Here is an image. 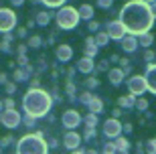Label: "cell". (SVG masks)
Returning a JSON list of instances; mask_svg holds the SVG:
<instances>
[{
	"label": "cell",
	"mask_w": 156,
	"mask_h": 154,
	"mask_svg": "<svg viewBox=\"0 0 156 154\" xmlns=\"http://www.w3.org/2000/svg\"><path fill=\"white\" fill-rule=\"evenodd\" d=\"M65 144H67L69 148L77 146V144H79V136H77V134H73V132H71V134H67V136H65Z\"/></svg>",
	"instance_id": "obj_17"
},
{
	"label": "cell",
	"mask_w": 156,
	"mask_h": 154,
	"mask_svg": "<svg viewBox=\"0 0 156 154\" xmlns=\"http://www.w3.org/2000/svg\"><path fill=\"white\" fill-rule=\"evenodd\" d=\"M120 23L132 34L148 33L152 23H154L152 12H150V4H146L142 0H130L120 10Z\"/></svg>",
	"instance_id": "obj_1"
},
{
	"label": "cell",
	"mask_w": 156,
	"mask_h": 154,
	"mask_svg": "<svg viewBox=\"0 0 156 154\" xmlns=\"http://www.w3.org/2000/svg\"><path fill=\"white\" fill-rule=\"evenodd\" d=\"M14 24H16V14L10 8H0V30L8 33L10 29H14Z\"/></svg>",
	"instance_id": "obj_5"
},
{
	"label": "cell",
	"mask_w": 156,
	"mask_h": 154,
	"mask_svg": "<svg viewBox=\"0 0 156 154\" xmlns=\"http://www.w3.org/2000/svg\"><path fill=\"white\" fill-rule=\"evenodd\" d=\"M18 154H45V144L37 134L24 136L18 144Z\"/></svg>",
	"instance_id": "obj_4"
},
{
	"label": "cell",
	"mask_w": 156,
	"mask_h": 154,
	"mask_svg": "<svg viewBox=\"0 0 156 154\" xmlns=\"http://www.w3.org/2000/svg\"><path fill=\"white\" fill-rule=\"evenodd\" d=\"M128 87H130V91L134 93V95H140V93H144L148 87H146V79L144 77H140V75H136V77H130V81H128Z\"/></svg>",
	"instance_id": "obj_7"
},
{
	"label": "cell",
	"mask_w": 156,
	"mask_h": 154,
	"mask_svg": "<svg viewBox=\"0 0 156 154\" xmlns=\"http://www.w3.org/2000/svg\"><path fill=\"white\" fill-rule=\"evenodd\" d=\"M108 37H110V39H124V37H126V29H124V24L120 23V20H110V23H108Z\"/></svg>",
	"instance_id": "obj_6"
},
{
	"label": "cell",
	"mask_w": 156,
	"mask_h": 154,
	"mask_svg": "<svg viewBox=\"0 0 156 154\" xmlns=\"http://www.w3.org/2000/svg\"><path fill=\"white\" fill-rule=\"evenodd\" d=\"M79 122H81V118H79V114H77L75 109H69V112L63 114V124L67 126V128H75Z\"/></svg>",
	"instance_id": "obj_10"
},
{
	"label": "cell",
	"mask_w": 156,
	"mask_h": 154,
	"mask_svg": "<svg viewBox=\"0 0 156 154\" xmlns=\"http://www.w3.org/2000/svg\"><path fill=\"white\" fill-rule=\"evenodd\" d=\"M77 69H79V71H83V73H89V71H93V61L89 57L81 59V61L77 63Z\"/></svg>",
	"instance_id": "obj_14"
},
{
	"label": "cell",
	"mask_w": 156,
	"mask_h": 154,
	"mask_svg": "<svg viewBox=\"0 0 156 154\" xmlns=\"http://www.w3.org/2000/svg\"><path fill=\"white\" fill-rule=\"evenodd\" d=\"M138 43L142 47H150L152 45V34L150 33H142V34H140V39H138Z\"/></svg>",
	"instance_id": "obj_18"
},
{
	"label": "cell",
	"mask_w": 156,
	"mask_h": 154,
	"mask_svg": "<svg viewBox=\"0 0 156 154\" xmlns=\"http://www.w3.org/2000/svg\"><path fill=\"white\" fill-rule=\"evenodd\" d=\"M45 6H49V8H59V6H63L67 0H41Z\"/></svg>",
	"instance_id": "obj_20"
},
{
	"label": "cell",
	"mask_w": 156,
	"mask_h": 154,
	"mask_svg": "<svg viewBox=\"0 0 156 154\" xmlns=\"http://www.w3.org/2000/svg\"><path fill=\"white\" fill-rule=\"evenodd\" d=\"M98 29H99V24L95 23V20H91V23H89V30H93V33H95Z\"/></svg>",
	"instance_id": "obj_28"
},
{
	"label": "cell",
	"mask_w": 156,
	"mask_h": 154,
	"mask_svg": "<svg viewBox=\"0 0 156 154\" xmlns=\"http://www.w3.org/2000/svg\"><path fill=\"white\" fill-rule=\"evenodd\" d=\"M41 45V39L39 37H33V39H30V47H39Z\"/></svg>",
	"instance_id": "obj_27"
},
{
	"label": "cell",
	"mask_w": 156,
	"mask_h": 154,
	"mask_svg": "<svg viewBox=\"0 0 156 154\" xmlns=\"http://www.w3.org/2000/svg\"><path fill=\"white\" fill-rule=\"evenodd\" d=\"M51 108V97L47 95L45 91L41 89H30L27 95H24V112L30 116V118H41L45 116Z\"/></svg>",
	"instance_id": "obj_2"
},
{
	"label": "cell",
	"mask_w": 156,
	"mask_h": 154,
	"mask_svg": "<svg viewBox=\"0 0 156 154\" xmlns=\"http://www.w3.org/2000/svg\"><path fill=\"white\" fill-rule=\"evenodd\" d=\"M150 12H152V18H156V2L150 4Z\"/></svg>",
	"instance_id": "obj_29"
},
{
	"label": "cell",
	"mask_w": 156,
	"mask_h": 154,
	"mask_svg": "<svg viewBox=\"0 0 156 154\" xmlns=\"http://www.w3.org/2000/svg\"><path fill=\"white\" fill-rule=\"evenodd\" d=\"M87 85H89V87H95V85H98V81H95V79H87Z\"/></svg>",
	"instance_id": "obj_33"
},
{
	"label": "cell",
	"mask_w": 156,
	"mask_h": 154,
	"mask_svg": "<svg viewBox=\"0 0 156 154\" xmlns=\"http://www.w3.org/2000/svg\"><path fill=\"white\" fill-rule=\"evenodd\" d=\"M122 79H124V71H120V69H112L110 71V81L114 85H120Z\"/></svg>",
	"instance_id": "obj_16"
},
{
	"label": "cell",
	"mask_w": 156,
	"mask_h": 154,
	"mask_svg": "<svg viewBox=\"0 0 156 154\" xmlns=\"http://www.w3.org/2000/svg\"><path fill=\"white\" fill-rule=\"evenodd\" d=\"M144 59H146V61H148V63H150L152 59H154V53H150V51H148V53H146V55H144Z\"/></svg>",
	"instance_id": "obj_31"
},
{
	"label": "cell",
	"mask_w": 156,
	"mask_h": 154,
	"mask_svg": "<svg viewBox=\"0 0 156 154\" xmlns=\"http://www.w3.org/2000/svg\"><path fill=\"white\" fill-rule=\"evenodd\" d=\"M134 106H136L138 109H142V112H144V109L148 108V102H146V99H138V102L134 103Z\"/></svg>",
	"instance_id": "obj_26"
},
{
	"label": "cell",
	"mask_w": 156,
	"mask_h": 154,
	"mask_svg": "<svg viewBox=\"0 0 156 154\" xmlns=\"http://www.w3.org/2000/svg\"><path fill=\"white\" fill-rule=\"evenodd\" d=\"M87 124H89V126H93V124H95V116H87Z\"/></svg>",
	"instance_id": "obj_30"
},
{
	"label": "cell",
	"mask_w": 156,
	"mask_h": 154,
	"mask_svg": "<svg viewBox=\"0 0 156 154\" xmlns=\"http://www.w3.org/2000/svg\"><path fill=\"white\" fill-rule=\"evenodd\" d=\"M85 51H87V57L91 59L93 55H95V51H98V45H95V41H87V45H85Z\"/></svg>",
	"instance_id": "obj_19"
},
{
	"label": "cell",
	"mask_w": 156,
	"mask_h": 154,
	"mask_svg": "<svg viewBox=\"0 0 156 154\" xmlns=\"http://www.w3.org/2000/svg\"><path fill=\"white\" fill-rule=\"evenodd\" d=\"M108 41H110V37L105 33H98V37H95V45H108Z\"/></svg>",
	"instance_id": "obj_23"
},
{
	"label": "cell",
	"mask_w": 156,
	"mask_h": 154,
	"mask_svg": "<svg viewBox=\"0 0 156 154\" xmlns=\"http://www.w3.org/2000/svg\"><path fill=\"white\" fill-rule=\"evenodd\" d=\"M144 79H146V87H148L152 93H156V65H148Z\"/></svg>",
	"instance_id": "obj_9"
},
{
	"label": "cell",
	"mask_w": 156,
	"mask_h": 154,
	"mask_svg": "<svg viewBox=\"0 0 156 154\" xmlns=\"http://www.w3.org/2000/svg\"><path fill=\"white\" fill-rule=\"evenodd\" d=\"M55 18H57V24L61 29H75L81 20L77 8H73V6H61Z\"/></svg>",
	"instance_id": "obj_3"
},
{
	"label": "cell",
	"mask_w": 156,
	"mask_h": 154,
	"mask_svg": "<svg viewBox=\"0 0 156 154\" xmlns=\"http://www.w3.org/2000/svg\"><path fill=\"white\" fill-rule=\"evenodd\" d=\"M6 89H8V93H12L14 91V85H12V83H6Z\"/></svg>",
	"instance_id": "obj_34"
},
{
	"label": "cell",
	"mask_w": 156,
	"mask_h": 154,
	"mask_svg": "<svg viewBox=\"0 0 156 154\" xmlns=\"http://www.w3.org/2000/svg\"><path fill=\"white\" fill-rule=\"evenodd\" d=\"M89 108H91V112H93V114H95V112H99V109H101V108H104V103H101V102H99V99H98V97H93V99H91V102H89Z\"/></svg>",
	"instance_id": "obj_21"
},
{
	"label": "cell",
	"mask_w": 156,
	"mask_h": 154,
	"mask_svg": "<svg viewBox=\"0 0 156 154\" xmlns=\"http://www.w3.org/2000/svg\"><path fill=\"white\" fill-rule=\"evenodd\" d=\"M122 47H124V51H126V53H132V51H136L138 41H136V37H132V34H126V37L122 39Z\"/></svg>",
	"instance_id": "obj_11"
},
{
	"label": "cell",
	"mask_w": 156,
	"mask_h": 154,
	"mask_svg": "<svg viewBox=\"0 0 156 154\" xmlns=\"http://www.w3.org/2000/svg\"><path fill=\"white\" fill-rule=\"evenodd\" d=\"M104 128H105V134H108V136H118V134H120V130H122V128H120V122H118V120H108Z\"/></svg>",
	"instance_id": "obj_12"
},
{
	"label": "cell",
	"mask_w": 156,
	"mask_h": 154,
	"mask_svg": "<svg viewBox=\"0 0 156 154\" xmlns=\"http://www.w3.org/2000/svg\"><path fill=\"white\" fill-rule=\"evenodd\" d=\"M95 2H98L99 8H105V10H108V8L112 6V2H114V0H95Z\"/></svg>",
	"instance_id": "obj_25"
},
{
	"label": "cell",
	"mask_w": 156,
	"mask_h": 154,
	"mask_svg": "<svg viewBox=\"0 0 156 154\" xmlns=\"http://www.w3.org/2000/svg\"><path fill=\"white\" fill-rule=\"evenodd\" d=\"M142 2H146V4H152V2H156V0H142Z\"/></svg>",
	"instance_id": "obj_35"
},
{
	"label": "cell",
	"mask_w": 156,
	"mask_h": 154,
	"mask_svg": "<svg viewBox=\"0 0 156 154\" xmlns=\"http://www.w3.org/2000/svg\"><path fill=\"white\" fill-rule=\"evenodd\" d=\"M0 122L4 126H8V128H14V126H18V122H20V116H18V112H14V109H6V112L0 114Z\"/></svg>",
	"instance_id": "obj_8"
},
{
	"label": "cell",
	"mask_w": 156,
	"mask_h": 154,
	"mask_svg": "<svg viewBox=\"0 0 156 154\" xmlns=\"http://www.w3.org/2000/svg\"><path fill=\"white\" fill-rule=\"evenodd\" d=\"M10 4H14V6H23V4H24V0H10Z\"/></svg>",
	"instance_id": "obj_32"
},
{
	"label": "cell",
	"mask_w": 156,
	"mask_h": 154,
	"mask_svg": "<svg viewBox=\"0 0 156 154\" xmlns=\"http://www.w3.org/2000/svg\"><path fill=\"white\" fill-rule=\"evenodd\" d=\"M49 20H51V16H49L47 12H39V16H37V23H39L41 27H45V24H49Z\"/></svg>",
	"instance_id": "obj_22"
},
{
	"label": "cell",
	"mask_w": 156,
	"mask_h": 154,
	"mask_svg": "<svg viewBox=\"0 0 156 154\" xmlns=\"http://www.w3.org/2000/svg\"><path fill=\"white\" fill-rule=\"evenodd\" d=\"M0 112H2V102H0Z\"/></svg>",
	"instance_id": "obj_36"
},
{
	"label": "cell",
	"mask_w": 156,
	"mask_h": 154,
	"mask_svg": "<svg viewBox=\"0 0 156 154\" xmlns=\"http://www.w3.org/2000/svg\"><path fill=\"white\" fill-rule=\"evenodd\" d=\"M134 103H136V102H134V97H122V99H120L122 108H132Z\"/></svg>",
	"instance_id": "obj_24"
},
{
	"label": "cell",
	"mask_w": 156,
	"mask_h": 154,
	"mask_svg": "<svg viewBox=\"0 0 156 154\" xmlns=\"http://www.w3.org/2000/svg\"><path fill=\"white\" fill-rule=\"evenodd\" d=\"M71 55H73V51H71V47H69V45H61V47L57 49V57H59V61H69Z\"/></svg>",
	"instance_id": "obj_13"
},
{
	"label": "cell",
	"mask_w": 156,
	"mask_h": 154,
	"mask_svg": "<svg viewBox=\"0 0 156 154\" xmlns=\"http://www.w3.org/2000/svg\"><path fill=\"white\" fill-rule=\"evenodd\" d=\"M77 12H79V18H85V20L93 18V6H89V4H83Z\"/></svg>",
	"instance_id": "obj_15"
}]
</instances>
